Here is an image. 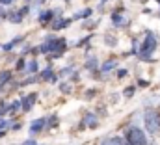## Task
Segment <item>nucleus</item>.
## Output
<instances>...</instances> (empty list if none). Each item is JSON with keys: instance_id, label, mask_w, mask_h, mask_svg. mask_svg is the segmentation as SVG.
<instances>
[{"instance_id": "nucleus-13", "label": "nucleus", "mask_w": 160, "mask_h": 145, "mask_svg": "<svg viewBox=\"0 0 160 145\" xmlns=\"http://www.w3.org/2000/svg\"><path fill=\"white\" fill-rule=\"evenodd\" d=\"M116 65H118V63H116L114 60H108V62H106V63H104V65H102L101 69H102V72H108V71H112V69H114Z\"/></svg>"}, {"instance_id": "nucleus-28", "label": "nucleus", "mask_w": 160, "mask_h": 145, "mask_svg": "<svg viewBox=\"0 0 160 145\" xmlns=\"http://www.w3.org/2000/svg\"><path fill=\"white\" fill-rule=\"evenodd\" d=\"M11 2H13V0H0L2 6H8V4H11Z\"/></svg>"}, {"instance_id": "nucleus-14", "label": "nucleus", "mask_w": 160, "mask_h": 145, "mask_svg": "<svg viewBox=\"0 0 160 145\" xmlns=\"http://www.w3.org/2000/svg\"><path fill=\"white\" fill-rule=\"evenodd\" d=\"M26 71L28 72H36L38 71V62H36V60H30L28 65H26Z\"/></svg>"}, {"instance_id": "nucleus-10", "label": "nucleus", "mask_w": 160, "mask_h": 145, "mask_svg": "<svg viewBox=\"0 0 160 145\" xmlns=\"http://www.w3.org/2000/svg\"><path fill=\"white\" fill-rule=\"evenodd\" d=\"M89 15H91V9H89V8H86V9L78 11V13H75V15H73L71 19H73V21H77V19H82V17H86V19H88Z\"/></svg>"}, {"instance_id": "nucleus-17", "label": "nucleus", "mask_w": 160, "mask_h": 145, "mask_svg": "<svg viewBox=\"0 0 160 145\" xmlns=\"http://www.w3.org/2000/svg\"><path fill=\"white\" fill-rule=\"evenodd\" d=\"M21 106H22V102H21V101H15V102H11V104H9V112H17Z\"/></svg>"}, {"instance_id": "nucleus-15", "label": "nucleus", "mask_w": 160, "mask_h": 145, "mask_svg": "<svg viewBox=\"0 0 160 145\" xmlns=\"http://www.w3.org/2000/svg\"><path fill=\"white\" fill-rule=\"evenodd\" d=\"M112 22H114L116 26H121V24H123V17H121L119 13H114V15H112Z\"/></svg>"}, {"instance_id": "nucleus-20", "label": "nucleus", "mask_w": 160, "mask_h": 145, "mask_svg": "<svg viewBox=\"0 0 160 145\" xmlns=\"http://www.w3.org/2000/svg\"><path fill=\"white\" fill-rule=\"evenodd\" d=\"M132 95H134V88L130 86V88H127V89H125V97H132Z\"/></svg>"}, {"instance_id": "nucleus-1", "label": "nucleus", "mask_w": 160, "mask_h": 145, "mask_svg": "<svg viewBox=\"0 0 160 145\" xmlns=\"http://www.w3.org/2000/svg\"><path fill=\"white\" fill-rule=\"evenodd\" d=\"M155 48H157V37H155V34L147 32L145 41H143V45H142V48H140V56H142L143 60H149L151 54L155 52Z\"/></svg>"}, {"instance_id": "nucleus-25", "label": "nucleus", "mask_w": 160, "mask_h": 145, "mask_svg": "<svg viewBox=\"0 0 160 145\" xmlns=\"http://www.w3.org/2000/svg\"><path fill=\"white\" fill-rule=\"evenodd\" d=\"M93 95H95V89H89V91H86V97H88V99H91Z\"/></svg>"}, {"instance_id": "nucleus-24", "label": "nucleus", "mask_w": 160, "mask_h": 145, "mask_svg": "<svg viewBox=\"0 0 160 145\" xmlns=\"http://www.w3.org/2000/svg\"><path fill=\"white\" fill-rule=\"evenodd\" d=\"M24 63H26V62H22V60H19V62H17V69H24V67H26Z\"/></svg>"}, {"instance_id": "nucleus-21", "label": "nucleus", "mask_w": 160, "mask_h": 145, "mask_svg": "<svg viewBox=\"0 0 160 145\" xmlns=\"http://www.w3.org/2000/svg\"><path fill=\"white\" fill-rule=\"evenodd\" d=\"M56 125H58V117H56V115H52V117H50V123H48V127H56Z\"/></svg>"}, {"instance_id": "nucleus-6", "label": "nucleus", "mask_w": 160, "mask_h": 145, "mask_svg": "<svg viewBox=\"0 0 160 145\" xmlns=\"http://www.w3.org/2000/svg\"><path fill=\"white\" fill-rule=\"evenodd\" d=\"M47 127V119H36V121H32V125H30V132H39Z\"/></svg>"}, {"instance_id": "nucleus-11", "label": "nucleus", "mask_w": 160, "mask_h": 145, "mask_svg": "<svg viewBox=\"0 0 160 145\" xmlns=\"http://www.w3.org/2000/svg\"><path fill=\"white\" fill-rule=\"evenodd\" d=\"M9 78H11V71L0 72V88H4V84H6V82H9Z\"/></svg>"}, {"instance_id": "nucleus-23", "label": "nucleus", "mask_w": 160, "mask_h": 145, "mask_svg": "<svg viewBox=\"0 0 160 145\" xmlns=\"http://www.w3.org/2000/svg\"><path fill=\"white\" fill-rule=\"evenodd\" d=\"M6 17H8V13H6L4 6H0V19H6Z\"/></svg>"}, {"instance_id": "nucleus-18", "label": "nucleus", "mask_w": 160, "mask_h": 145, "mask_svg": "<svg viewBox=\"0 0 160 145\" xmlns=\"http://www.w3.org/2000/svg\"><path fill=\"white\" fill-rule=\"evenodd\" d=\"M86 67H88V69H95V67H97V60H95V58H91V60L86 63Z\"/></svg>"}, {"instance_id": "nucleus-2", "label": "nucleus", "mask_w": 160, "mask_h": 145, "mask_svg": "<svg viewBox=\"0 0 160 145\" xmlns=\"http://www.w3.org/2000/svg\"><path fill=\"white\" fill-rule=\"evenodd\" d=\"M127 142L130 145H147V138L143 134V130H140L138 127H130L127 130Z\"/></svg>"}, {"instance_id": "nucleus-19", "label": "nucleus", "mask_w": 160, "mask_h": 145, "mask_svg": "<svg viewBox=\"0 0 160 145\" xmlns=\"http://www.w3.org/2000/svg\"><path fill=\"white\" fill-rule=\"evenodd\" d=\"M60 89H62L63 93H69V91H71V86H69V84H62V86H60Z\"/></svg>"}, {"instance_id": "nucleus-22", "label": "nucleus", "mask_w": 160, "mask_h": 145, "mask_svg": "<svg viewBox=\"0 0 160 145\" xmlns=\"http://www.w3.org/2000/svg\"><path fill=\"white\" fill-rule=\"evenodd\" d=\"M28 11H30V8H28V6H24V8H22V9H21V11H19V15H21V17H22V15H26V13H28Z\"/></svg>"}, {"instance_id": "nucleus-27", "label": "nucleus", "mask_w": 160, "mask_h": 145, "mask_svg": "<svg viewBox=\"0 0 160 145\" xmlns=\"http://www.w3.org/2000/svg\"><path fill=\"white\" fill-rule=\"evenodd\" d=\"M125 74H127L125 69H119V71H118V76H119V78H121V76H125Z\"/></svg>"}, {"instance_id": "nucleus-16", "label": "nucleus", "mask_w": 160, "mask_h": 145, "mask_svg": "<svg viewBox=\"0 0 160 145\" xmlns=\"http://www.w3.org/2000/svg\"><path fill=\"white\" fill-rule=\"evenodd\" d=\"M9 21H11V22H15V24H19V22L22 21V17H21L19 13H11V15H9Z\"/></svg>"}, {"instance_id": "nucleus-4", "label": "nucleus", "mask_w": 160, "mask_h": 145, "mask_svg": "<svg viewBox=\"0 0 160 145\" xmlns=\"http://www.w3.org/2000/svg\"><path fill=\"white\" fill-rule=\"evenodd\" d=\"M36 99H38V93H30L28 97H24L21 102H22V110L24 112H30L32 106H34V102H36Z\"/></svg>"}, {"instance_id": "nucleus-5", "label": "nucleus", "mask_w": 160, "mask_h": 145, "mask_svg": "<svg viewBox=\"0 0 160 145\" xmlns=\"http://www.w3.org/2000/svg\"><path fill=\"white\" fill-rule=\"evenodd\" d=\"M101 145H130L127 142V138H121V136H112V138H106Z\"/></svg>"}, {"instance_id": "nucleus-12", "label": "nucleus", "mask_w": 160, "mask_h": 145, "mask_svg": "<svg viewBox=\"0 0 160 145\" xmlns=\"http://www.w3.org/2000/svg\"><path fill=\"white\" fill-rule=\"evenodd\" d=\"M21 41H22V37H17V39H13V41H9L8 45H4L2 48H4V50H13V47H17V45H19Z\"/></svg>"}, {"instance_id": "nucleus-3", "label": "nucleus", "mask_w": 160, "mask_h": 145, "mask_svg": "<svg viewBox=\"0 0 160 145\" xmlns=\"http://www.w3.org/2000/svg\"><path fill=\"white\" fill-rule=\"evenodd\" d=\"M145 127H147V130H149L151 134L158 132V128H160L158 112H155V110H147V112H145Z\"/></svg>"}, {"instance_id": "nucleus-8", "label": "nucleus", "mask_w": 160, "mask_h": 145, "mask_svg": "<svg viewBox=\"0 0 160 145\" xmlns=\"http://www.w3.org/2000/svg\"><path fill=\"white\" fill-rule=\"evenodd\" d=\"M52 17H54V11H52V9H48V11H43V13L39 15V22H41V24H47V22H48Z\"/></svg>"}, {"instance_id": "nucleus-29", "label": "nucleus", "mask_w": 160, "mask_h": 145, "mask_svg": "<svg viewBox=\"0 0 160 145\" xmlns=\"http://www.w3.org/2000/svg\"><path fill=\"white\" fill-rule=\"evenodd\" d=\"M8 127V121H0V128H6Z\"/></svg>"}, {"instance_id": "nucleus-26", "label": "nucleus", "mask_w": 160, "mask_h": 145, "mask_svg": "<svg viewBox=\"0 0 160 145\" xmlns=\"http://www.w3.org/2000/svg\"><path fill=\"white\" fill-rule=\"evenodd\" d=\"M22 145H38V143H36V140H26Z\"/></svg>"}, {"instance_id": "nucleus-9", "label": "nucleus", "mask_w": 160, "mask_h": 145, "mask_svg": "<svg viewBox=\"0 0 160 145\" xmlns=\"http://www.w3.org/2000/svg\"><path fill=\"white\" fill-rule=\"evenodd\" d=\"M84 123H86L88 127H91V128H95V127L99 125V123H97V117H95L93 113H88V115L84 117Z\"/></svg>"}, {"instance_id": "nucleus-7", "label": "nucleus", "mask_w": 160, "mask_h": 145, "mask_svg": "<svg viewBox=\"0 0 160 145\" xmlns=\"http://www.w3.org/2000/svg\"><path fill=\"white\" fill-rule=\"evenodd\" d=\"M73 22V19H58L52 22V30H62V28H67L69 24Z\"/></svg>"}, {"instance_id": "nucleus-30", "label": "nucleus", "mask_w": 160, "mask_h": 145, "mask_svg": "<svg viewBox=\"0 0 160 145\" xmlns=\"http://www.w3.org/2000/svg\"><path fill=\"white\" fill-rule=\"evenodd\" d=\"M158 117H160V108H158Z\"/></svg>"}]
</instances>
